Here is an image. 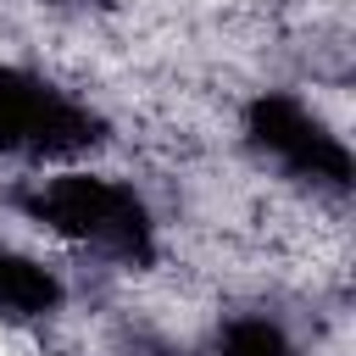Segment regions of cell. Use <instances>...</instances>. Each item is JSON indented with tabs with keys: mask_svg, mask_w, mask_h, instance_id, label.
<instances>
[{
	"mask_svg": "<svg viewBox=\"0 0 356 356\" xmlns=\"http://www.w3.org/2000/svg\"><path fill=\"white\" fill-rule=\"evenodd\" d=\"M217 356H295V345H289V334H284L278 317L245 312V317H228V323H222Z\"/></svg>",
	"mask_w": 356,
	"mask_h": 356,
	"instance_id": "5b68a950",
	"label": "cell"
},
{
	"mask_svg": "<svg viewBox=\"0 0 356 356\" xmlns=\"http://www.w3.org/2000/svg\"><path fill=\"white\" fill-rule=\"evenodd\" d=\"M56 306H61L56 267H44L33 256H17V250H0V317L33 323V317H50Z\"/></svg>",
	"mask_w": 356,
	"mask_h": 356,
	"instance_id": "277c9868",
	"label": "cell"
},
{
	"mask_svg": "<svg viewBox=\"0 0 356 356\" xmlns=\"http://www.w3.org/2000/svg\"><path fill=\"white\" fill-rule=\"evenodd\" d=\"M100 139V117L72 100L67 89H50L44 78L22 67H0V156H78Z\"/></svg>",
	"mask_w": 356,
	"mask_h": 356,
	"instance_id": "3957f363",
	"label": "cell"
},
{
	"mask_svg": "<svg viewBox=\"0 0 356 356\" xmlns=\"http://www.w3.org/2000/svg\"><path fill=\"white\" fill-rule=\"evenodd\" d=\"M17 206H22L39 228H50V234H61V239H78V245H95L100 256L128 261V267L150 261V250H156V228H150L145 200H139L128 184L100 178V172L33 178V184L17 195Z\"/></svg>",
	"mask_w": 356,
	"mask_h": 356,
	"instance_id": "6da1fadb",
	"label": "cell"
},
{
	"mask_svg": "<svg viewBox=\"0 0 356 356\" xmlns=\"http://www.w3.org/2000/svg\"><path fill=\"white\" fill-rule=\"evenodd\" d=\"M245 134L289 178H300L312 189H328V195H345L350 189V150L339 145V134H328V122L306 100L278 95V89L256 95L245 106Z\"/></svg>",
	"mask_w": 356,
	"mask_h": 356,
	"instance_id": "7a4b0ae2",
	"label": "cell"
}]
</instances>
